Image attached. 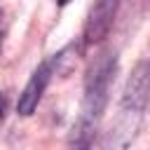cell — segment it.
Here are the masks:
<instances>
[{
	"mask_svg": "<svg viewBox=\"0 0 150 150\" xmlns=\"http://www.w3.org/2000/svg\"><path fill=\"white\" fill-rule=\"evenodd\" d=\"M0 19H2V14H0Z\"/></svg>",
	"mask_w": 150,
	"mask_h": 150,
	"instance_id": "cell-8",
	"label": "cell"
},
{
	"mask_svg": "<svg viewBox=\"0 0 150 150\" xmlns=\"http://www.w3.org/2000/svg\"><path fill=\"white\" fill-rule=\"evenodd\" d=\"M5 110H7V98H5L2 94H0V120L5 117Z\"/></svg>",
	"mask_w": 150,
	"mask_h": 150,
	"instance_id": "cell-6",
	"label": "cell"
},
{
	"mask_svg": "<svg viewBox=\"0 0 150 150\" xmlns=\"http://www.w3.org/2000/svg\"><path fill=\"white\" fill-rule=\"evenodd\" d=\"M49 80H52V61H45V63L38 66V70L30 75L28 84H26L23 91L19 94V103H16L19 115L26 117V115H30V112L38 108V103H40V98H42Z\"/></svg>",
	"mask_w": 150,
	"mask_h": 150,
	"instance_id": "cell-4",
	"label": "cell"
},
{
	"mask_svg": "<svg viewBox=\"0 0 150 150\" xmlns=\"http://www.w3.org/2000/svg\"><path fill=\"white\" fill-rule=\"evenodd\" d=\"M94 134H96V122L87 120V117H77V122L70 129L68 136V150H91L94 143Z\"/></svg>",
	"mask_w": 150,
	"mask_h": 150,
	"instance_id": "cell-5",
	"label": "cell"
},
{
	"mask_svg": "<svg viewBox=\"0 0 150 150\" xmlns=\"http://www.w3.org/2000/svg\"><path fill=\"white\" fill-rule=\"evenodd\" d=\"M66 2H70V0H59V5H66Z\"/></svg>",
	"mask_w": 150,
	"mask_h": 150,
	"instance_id": "cell-7",
	"label": "cell"
},
{
	"mask_svg": "<svg viewBox=\"0 0 150 150\" xmlns=\"http://www.w3.org/2000/svg\"><path fill=\"white\" fill-rule=\"evenodd\" d=\"M115 54L105 52L101 56H96V61L89 66L87 80H84V103H82V117L98 122V117L103 115L105 105H108V94H110V84L115 77Z\"/></svg>",
	"mask_w": 150,
	"mask_h": 150,
	"instance_id": "cell-2",
	"label": "cell"
},
{
	"mask_svg": "<svg viewBox=\"0 0 150 150\" xmlns=\"http://www.w3.org/2000/svg\"><path fill=\"white\" fill-rule=\"evenodd\" d=\"M148 101H150V61H141L136 63L124 84L122 101L117 105V115L108 134V150H127L134 143Z\"/></svg>",
	"mask_w": 150,
	"mask_h": 150,
	"instance_id": "cell-1",
	"label": "cell"
},
{
	"mask_svg": "<svg viewBox=\"0 0 150 150\" xmlns=\"http://www.w3.org/2000/svg\"><path fill=\"white\" fill-rule=\"evenodd\" d=\"M117 7H120V0H96L94 2L89 19H87V26H84V42L87 45H98L108 35V30L115 21Z\"/></svg>",
	"mask_w": 150,
	"mask_h": 150,
	"instance_id": "cell-3",
	"label": "cell"
}]
</instances>
